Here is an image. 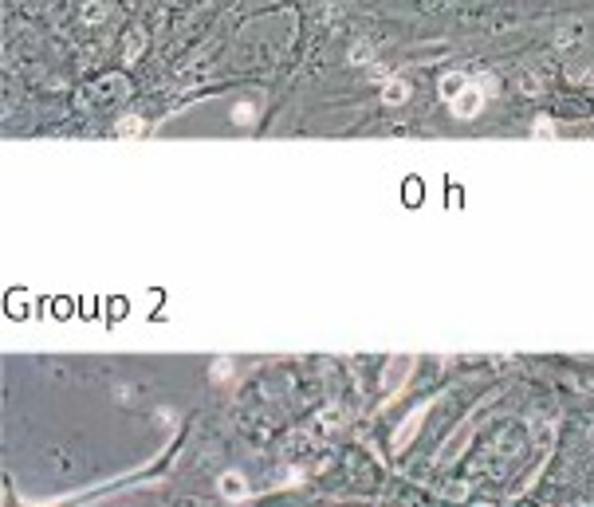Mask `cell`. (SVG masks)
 Listing matches in <instances>:
<instances>
[{
	"mask_svg": "<svg viewBox=\"0 0 594 507\" xmlns=\"http://www.w3.org/2000/svg\"><path fill=\"white\" fill-rule=\"evenodd\" d=\"M480 107H484V95H480V87H473V83L461 87V91L449 98V110L457 114V118H473Z\"/></svg>",
	"mask_w": 594,
	"mask_h": 507,
	"instance_id": "1",
	"label": "cell"
},
{
	"mask_svg": "<svg viewBox=\"0 0 594 507\" xmlns=\"http://www.w3.org/2000/svg\"><path fill=\"white\" fill-rule=\"evenodd\" d=\"M421 413H425V409H417V413L410 417V421H405V425L398 429V436H394V448H405V445H410V436L417 433V425H421Z\"/></svg>",
	"mask_w": 594,
	"mask_h": 507,
	"instance_id": "2",
	"label": "cell"
},
{
	"mask_svg": "<svg viewBox=\"0 0 594 507\" xmlns=\"http://www.w3.org/2000/svg\"><path fill=\"white\" fill-rule=\"evenodd\" d=\"M220 492L232 495V499H241V495H244V480H241V476H225V480H220Z\"/></svg>",
	"mask_w": 594,
	"mask_h": 507,
	"instance_id": "3",
	"label": "cell"
},
{
	"mask_svg": "<svg viewBox=\"0 0 594 507\" xmlns=\"http://www.w3.org/2000/svg\"><path fill=\"white\" fill-rule=\"evenodd\" d=\"M386 103H394V107H398V103H405V83H390L386 87Z\"/></svg>",
	"mask_w": 594,
	"mask_h": 507,
	"instance_id": "4",
	"label": "cell"
},
{
	"mask_svg": "<svg viewBox=\"0 0 594 507\" xmlns=\"http://www.w3.org/2000/svg\"><path fill=\"white\" fill-rule=\"evenodd\" d=\"M138 130H142V122H138V118H126V122H122V134H138Z\"/></svg>",
	"mask_w": 594,
	"mask_h": 507,
	"instance_id": "5",
	"label": "cell"
}]
</instances>
